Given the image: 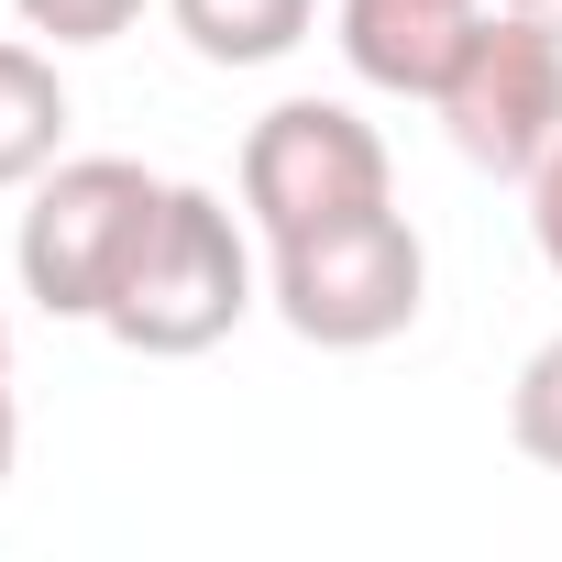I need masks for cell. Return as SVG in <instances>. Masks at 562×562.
Instances as JSON below:
<instances>
[{"instance_id":"obj_1","label":"cell","mask_w":562,"mask_h":562,"mask_svg":"<svg viewBox=\"0 0 562 562\" xmlns=\"http://www.w3.org/2000/svg\"><path fill=\"white\" fill-rule=\"evenodd\" d=\"M166 188L177 177H144L133 155H56L34 177V210H23V299L45 321H111L133 254L155 243L166 221Z\"/></svg>"},{"instance_id":"obj_2","label":"cell","mask_w":562,"mask_h":562,"mask_svg":"<svg viewBox=\"0 0 562 562\" xmlns=\"http://www.w3.org/2000/svg\"><path fill=\"white\" fill-rule=\"evenodd\" d=\"M243 310H254V243H243V221H232L210 188H166V221H155V243L133 254V276H122V299H111L100 331H111L122 353L177 364V353L232 342Z\"/></svg>"},{"instance_id":"obj_3","label":"cell","mask_w":562,"mask_h":562,"mask_svg":"<svg viewBox=\"0 0 562 562\" xmlns=\"http://www.w3.org/2000/svg\"><path fill=\"white\" fill-rule=\"evenodd\" d=\"M265 299H276V321H288L299 342H321V353H375V342H397L419 321L430 254H419V232L386 199L364 221H331V232L276 243V288Z\"/></svg>"},{"instance_id":"obj_4","label":"cell","mask_w":562,"mask_h":562,"mask_svg":"<svg viewBox=\"0 0 562 562\" xmlns=\"http://www.w3.org/2000/svg\"><path fill=\"white\" fill-rule=\"evenodd\" d=\"M243 210L265 243H299L331 221L386 210V133L342 100H276L243 133Z\"/></svg>"},{"instance_id":"obj_5","label":"cell","mask_w":562,"mask_h":562,"mask_svg":"<svg viewBox=\"0 0 562 562\" xmlns=\"http://www.w3.org/2000/svg\"><path fill=\"white\" fill-rule=\"evenodd\" d=\"M430 111L452 122V155L485 177H529L562 144V34H540L529 12H496L463 34V56L441 67Z\"/></svg>"},{"instance_id":"obj_6","label":"cell","mask_w":562,"mask_h":562,"mask_svg":"<svg viewBox=\"0 0 562 562\" xmlns=\"http://www.w3.org/2000/svg\"><path fill=\"white\" fill-rule=\"evenodd\" d=\"M474 23H485V0H342V56H353L364 89L430 100Z\"/></svg>"},{"instance_id":"obj_7","label":"cell","mask_w":562,"mask_h":562,"mask_svg":"<svg viewBox=\"0 0 562 562\" xmlns=\"http://www.w3.org/2000/svg\"><path fill=\"white\" fill-rule=\"evenodd\" d=\"M67 155V78L34 45H0V188H34Z\"/></svg>"},{"instance_id":"obj_8","label":"cell","mask_w":562,"mask_h":562,"mask_svg":"<svg viewBox=\"0 0 562 562\" xmlns=\"http://www.w3.org/2000/svg\"><path fill=\"white\" fill-rule=\"evenodd\" d=\"M177 34L210 56V67H276L310 23H321V0H166Z\"/></svg>"},{"instance_id":"obj_9","label":"cell","mask_w":562,"mask_h":562,"mask_svg":"<svg viewBox=\"0 0 562 562\" xmlns=\"http://www.w3.org/2000/svg\"><path fill=\"white\" fill-rule=\"evenodd\" d=\"M507 441H518L540 474H562V342H540V353L518 364V386H507Z\"/></svg>"},{"instance_id":"obj_10","label":"cell","mask_w":562,"mask_h":562,"mask_svg":"<svg viewBox=\"0 0 562 562\" xmlns=\"http://www.w3.org/2000/svg\"><path fill=\"white\" fill-rule=\"evenodd\" d=\"M12 12L34 34H56V45H122L144 23V0H12Z\"/></svg>"},{"instance_id":"obj_11","label":"cell","mask_w":562,"mask_h":562,"mask_svg":"<svg viewBox=\"0 0 562 562\" xmlns=\"http://www.w3.org/2000/svg\"><path fill=\"white\" fill-rule=\"evenodd\" d=\"M529 243H540V265L562 276V144L529 166Z\"/></svg>"},{"instance_id":"obj_12","label":"cell","mask_w":562,"mask_h":562,"mask_svg":"<svg viewBox=\"0 0 562 562\" xmlns=\"http://www.w3.org/2000/svg\"><path fill=\"white\" fill-rule=\"evenodd\" d=\"M12 452H23V430H12V386H0V485H12Z\"/></svg>"},{"instance_id":"obj_13","label":"cell","mask_w":562,"mask_h":562,"mask_svg":"<svg viewBox=\"0 0 562 562\" xmlns=\"http://www.w3.org/2000/svg\"><path fill=\"white\" fill-rule=\"evenodd\" d=\"M507 12H529L540 34H562V0H507Z\"/></svg>"},{"instance_id":"obj_14","label":"cell","mask_w":562,"mask_h":562,"mask_svg":"<svg viewBox=\"0 0 562 562\" xmlns=\"http://www.w3.org/2000/svg\"><path fill=\"white\" fill-rule=\"evenodd\" d=\"M0 386H12V321H0Z\"/></svg>"}]
</instances>
